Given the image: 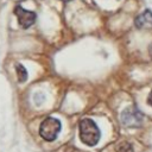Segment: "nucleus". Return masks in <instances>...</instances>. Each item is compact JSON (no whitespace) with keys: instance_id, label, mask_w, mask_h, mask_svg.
Here are the masks:
<instances>
[{"instance_id":"obj_2","label":"nucleus","mask_w":152,"mask_h":152,"mask_svg":"<svg viewBox=\"0 0 152 152\" xmlns=\"http://www.w3.org/2000/svg\"><path fill=\"white\" fill-rule=\"evenodd\" d=\"M59 132H61V121L52 116L46 118L39 127V134L46 141H53Z\"/></svg>"},{"instance_id":"obj_8","label":"nucleus","mask_w":152,"mask_h":152,"mask_svg":"<svg viewBox=\"0 0 152 152\" xmlns=\"http://www.w3.org/2000/svg\"><path fill=\"white\" fill-rule=\"evenodd\" d=\"M147 103L152 107V90H151V93L148 94V97H147Z\"/></svg>"},{"instance_id":"obj_9","label":"nucleus","mask_w":152,"mask_h":152,"mask_svg":"<svg viewBox=\"0 0 152 152\" xmlns=\"http://www.w3.org/2000/svg\"><path fill=\"white\" fill-rule=\"evenodd\" d=\"M150 53H151V56H152V45H151V48H150Z\"/></svg>"},{"instance_id":"obj_6","label":"nucleus","mask_w":152,"mask_h":152,"mask_svg":"<svg viewBox=\"0 0 152 152\" xmlns=\"http://www.w3.org/2000/svg\"><path fill=\"white\" fill-rule=\"evenodd\" d=\"M15 70H17V75H18V81L19 82H25L26 78H27V71H26V69L21 64H17L15 65Z\"/></svg>"},{"instance_id":"obj_3","label":"nucleus","mask_w":152,"mask_h":152,"mask_svg":"<svg viewBox=\"0 0 152 152\" xmlns=\"http://www.w3.org/2000/svg\"><path fill=\"white\" fill-rule=\"evenodd\" d=\"M121 121L124 125L129 127H137L142 121V114L135 107L126 108L121 114Z\"/></svg>"},{"instance_id":"obj_4","label":"nucleus","mask_w":152,"mask_h":152,"mask_svg":"<svg viewBox=\"0 0 152 152\" xmlns=\"http://www.w3.org/2000/svg\"><path fill=\"white\" fill-rule=\"evenodd\" d=\"M14 13L18 17V23L23 28H28L36 21V13L32 11H27V10L23 8L20 5L15 6Z\"/></svg>"},{"instance_id":"obj_1","label":"nucleus","mask_w":152,"mask_h":152,"mask_svg":"<svg viewBox=\"0 0 152 152\" xmlns=\"http://www.w3.org/2000/svg\"><path fill=\"white\" fill-rule=\"evenodd\" d=\"M101 132L97 125L91 119H83L80 122V138L88 146H94L99 142Z\"/></svg>"},{"instance_id":"obj_7","label":"nucleus","mask_w":152,"mask_h":152,"mask_svg":"<svg viewBox=\"0 0 152 152\" xmlns=\"http://www.w3.org/2000/svg\"><path fill=\"white\" fill-rule=\"evenodd\" d=\"M116 152H134L133 147L129 142L127 141H122L118 147H116Z\"/></svg>"},{"instance_id":"obj_5","label":"nucleus","mask_w":152,"mask_h":152,"mask_svg":"<svg viewBox=\"0 0 152 152\" xmlns=\"http://www.w3.org/2000/svg\"><path fill=\"white\" fill-rule=\"evenodd\" d=\"M135 26L138 28H152V12L145 10L135 18Z\"/></svg>"},{"instance_id":"obj_10","label":"nucleus","mask_w":152,"mask_h":152,"mask_svg":"<svg viewBox=\"0 0 152 152\" xmlns=\"http://www.w3.org/2000/svg\"><path fill=\"white\" fill-rule=\"evenodd\" d=\"M62 1H70V0H62Z\"/></svg>"}]
</instances>
